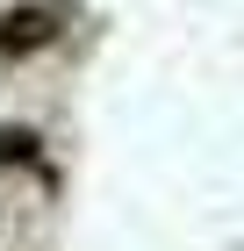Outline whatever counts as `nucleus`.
<instances>
[{
  "instance_id": "f257e3e1",
  "label": "nucleus",
  "mask_w": 244,
  "mask_h": 251,
  "mask_svg": "<svg viewBox=\"0 0 244 251\" xmlns=\"http://www.w3.org/2000/svg\"><path fill=\"white\" fill-rule=\"evenodd\" d=\"M72 29V0H22L0 15V58H36Z\"/></svg>"
},
{
  "instance_id": "f03ea898",
  "label": "nucleus",
  "mask_w": 244,
  "mask_h": 251,
  "mask_svg": "<svg viewBox=\"0 0 244 251\" xmlns=\"http://www.w3.org/2000/svg\"><path fill=\"white\" fill-rule=\"evenodd\" d=\"M36 158V129H0V165H29Z\"/></svg>"
}]
</instances>
